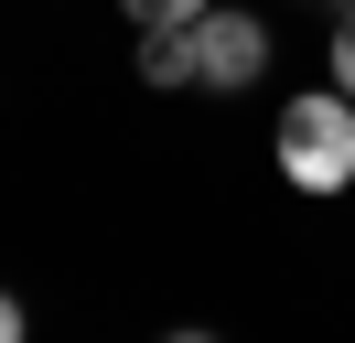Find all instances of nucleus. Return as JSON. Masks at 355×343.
I'll return each instance as SVG.
<instances>
[{"instance_id":"nucleus-1","label":"nucleus","mask_w":355,"mask_h":343,"mask_svg":"<svg viewBox=\"0 0 355 343\" xmlns=\"http://www.w3.org/2000/svg\"><path fill=\"white\" fill-rule=\"evenodd\" d=\"M269 161H280V183H291V193L334 204V193L355 183V97H345V86L291 97V107H280V140H269Z\"/></svg>"},{"instance_id":"nucleus-2","label":"nucleus","mask_w":355,"mask_h":343,"mask_svg":"<svg viewBox=\"0 0 355 343\" xmlns=\"http://www.w3.org/2000/svg\"><path fill=\"white\" fill-rule=\"evenodd\" d=\"M183 75H194L205 97H248V86L269 75V21L216 0L205 21H183Z\"/></svg>"},{"instance_id":"nucleus-3","label":"nucleus","mask_w":355,"mask_h":343,"mask_svg":"<svg viewBox=\"0 0 355 343\" xmlns=\"http://www.w3.org/2000/svg\"><path fill=\"white\" fill-rule=\"evenodd\" d=\"M130 11V33H183V21H205L216 0H119Z\"/></svg>"},{"instance_id":"nucleus-4","label":"nucleus","mask_w":355,"mask_h":343,"mask_svg":"<svg viewBox=\"0 0 355 343\" xmlns=\"http://www.w3.org/2000/svg\"><path fill=\"white\" fill-rule=\"evenodd\" d=\"M140 86H194L183 75V33H140Z\"/></svg>"},{"instance_id":"nucleus-5","label":"nucleus","mask_w":355,"mask_h":343,"mask_svg":"<svg viewBox=\"0 0 355 343\" xmlns=\"http://www.w3.org/2000/svg\"><path fill=\"white\" fill-rule=\"evenodd\" d=\"M323 86L355 97V11H334V43H323Z\"/></svg>"},{"instance_id":"nucleus-6","label":"nucleus","mask_w":355,"mask_h":343,"mask_svg":"<svg viewBox=\"0 0 355 343\" xmlns=\"http://www.w3.org/2000/svg\"><path fill=\"white\" fill-rule=\"evenodd\" d=\"M0 343H22V300H11V290H0Z\"/></svg>"},{"instance_id":"nucleus-7","label":"nucleus","mask_w":355,"mask_h":343,"mask_svg":"<svg viewBox=\"0 0 355 343\" xmlns=\"http://www.w3.org/2000/svg\"><path fill=\"white\" fill-rule=\"evenodd\" d=\"M162 343H216V333H205V322H173V333H162Z\"/></svg>"},{"instance_id":"nucleus-8","label":"nucleus","mask_w":355,"mask_h":343,"mask_svg":"<svg viewBox=\"0 0 355 343\" xmlns=\"http://www.w3.org/2000/svg\"><path fill=\"white\" fill-rule=\"evenodd\" d=\"M334 11H355V0H334Z\"/></svg>"}]
</instances>
